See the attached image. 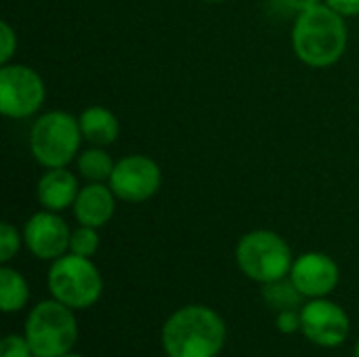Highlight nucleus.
Instances as JSON below:
<instances>
[{
    "mask_svg": "<svg viewBox=\"0 0 359 357\" xmlns=\"http://www.w3.org/2000/svg\"><path fill=\"white\" fill-rule=\"evenodd\" d=\"M347 23L326 2L297 15L292 25V48L301 63L324 69L341 61L347 50Z\"/></svg>",
    "mask_w": 359,
    "mask_h": 357,
    "instance_id": "f257e3e1",
    "label": "nucleus"
},
{
    "mask_svg": "<svg viewBox=\"0 0 359 357\" xmlns=\"http://www.w3.org/2000/svg\"><path fill=\"white\" fill-rule=\"evenodd\" d=\"M223 318L204 305L177 309L162 328V347L168 357H217L225 345Z\"/></svg>",
    "mask_w": 359,
    "mask_h": 357,
    "instance_id": "f03ea898",
    "label": "nucleus"
},
{
    "mask_svg": "<svg viewBox=\"0 0 359 357\" xmlns=\"http://www.w3.org/2000/svg\"><path fill=\"white\" fill-rule=\"evenodd\" d=\"M84 137L76 116L53 109L38 116L29 130V151L44 168H61L78 158Z\"/></svg>",
    "mask_w": 359,
    "mask_h": 357,
    "instance_id": "7ed1b4c3",
    "label": "nucleus"
},
{
    "mask_svg": "<svg viewBox=\"0 0 359 357\" xmlns=\"http://www.w3.org/2000/svg\"><path fill=\"white\" fill-rule=\"evenodd\" d=\"M236 263L246 278L259 284H269L290 276L294 261L290 246L280 234L255 229L240 238L236 246Z\"/></svg>",
    "mask_w": 359,
    "mask_h": 357,
    "instance_id": "20e7f679",
    "label": "nucleus"
},
{
    "mask_svg": "<svg viewBox=\"0 0 359 357\" xmlns=\"http://www.w3.org/2000/svg\"><path fill=\"white\" fill-rule=\"evenodd\" d=\"M25 339L34 357H61L69 353L78 339V322L72 307L57 299L38 303L25 320Z\"/></svg>",
    "mask_w": 359,
    "mask_h": 357,
    "instance_id": "39448f33",
    "label": "nucleus"
},
{
    "mask_svg": "<svg viewBox=\"0 0 359 357\" xmlns=\"http://www.w3.org/2000/svg\"><path fill=\"white\" fill-rule=\"evenodd\" d=\"M48 290L53 299L72 309H86L95 305L103 292V280L95 263L74 252L53 261L48 269Z\"/></svg>",
    "mask_w": 359,
    "mask_h": 357,
    "instance_id": "423d86ee",
    "label": "nucleus"
},
{
    "mask_svg": "<svg viewBox=\"0 0 359 357\" xmlns=\"http://www.w3.org/2000/svg\"><path fill=\"white\" fill-rule=\"evenodd\" d=\"M46 97L42 76L23 63H6L0 69V112L6 118L23 120L34 116Z\"/></svg>",
    "mask_w": 359,
    "mask_h": 357,
    "instance_id": "0eeeda50",
    "label": "nucleus"
},
{
    "mask_svg": "<svg viewBox=\"0 0 359 357\" xmlns=\"http://www.w3.org/2000/svg\"><path fill=\"white\" fill-rule=\"evenodd\" d=\"M109 187L120 202L141 204L151 200L162 187V170L156 160L143 154H130L116 162Z\"/></svg>",
    "mask_w": 359,
    "mask_h": 357,
    "instance_id": "6e6552de",
    "label": "nucleus"
},
{
    "mask_svg": "<svg viewBox=\"0 0 359 357\" xmlns=\"http://www.w3.org/2000/svg\"><path fill=\"white\" fill-rule=\"evenodd\" d=\"M301 330L320 347H337L349 337V318L341 305L326 299H311L301 309Z\"/></svg>",
    "mask_w": 359,
    "mask_h": 357,
    "instance_id": "1a4fd4ad",
    "label": "nucleus"
},
{
    "mask_svg": "<svg viewBox=\"0 0 359 357\" xmlns=\"http://www.w3.org/2000/svg\"><path fill=\"white\" fill-rule=\"evenodd\" d=\"M72 240V229L53 210H40L25 221L23 242L27 250L42 261H57L67 255Z\"/></svg>",
    "mask_w": 359,
    "mask_h": 357,
    "instance_id": "9d476101",
    "label": "nucleus"
},
{
    "mask_svg": "<svg viewBox=\"0 0 359 357\" xmlns=\"http://www.w3.org/2000/svg\"><path fill=\"white\" fill-rule=\"evenodd\" d=\"M290 280L297 284V288L303 292V297L322 299L337 288V284L341 280V271H339L337 261L330 259L328 255L305 252L292 263Z\"/></svg>",
    "mask_w": 359,
    "mask_h": 357,
    "instance_id": "9b49d317",
    "label": "nucleus"
},
{
    "mask_svg": "<svg viewBox=\"0 0 359 357\" xmlns=\"http://www.w3.org/2000/svg\"><path fill=\"white\" fill-rule=\"evenodd\" d=\"M116 194L109 183H86L80 187V194L72 206L74 217L80 225L86 227H105L116 213Z\"/></svg>",
    "mask_w": 359,
    "mask_h": 357,
    "instance_id": "f8f14e48",
    "label": "nucleus"
},
{
    "mask_svg": "<svg viewBox=\"0 0 359 357\" xmlns=\"http://www.w3.org/2000/svg\"><path fill=\"white\" fill-rule=\"evenodd\" d=\"M78 194H80L78 177L72 170H67V166L46 168V173L38 179L36 185V196L40 206L53 213L72 208Z\"/></svg>",
    "mask_w": 359,
    "mask_h": 357,
    "instance_id": "ddd939ff",
    "label": "nucleus"
},
{
    "mask_svg": "<svg viewBox=\"0 0 359 357\" xmlns=\"http://www.w3.org/2000/svg\"><path fill=\"white\" fill-rule=\"evenodd\" d=\"M78 122H80L84 141H88L90 145L107 147V145L116 143L120 137V122H118L116 114L107 107L90 105L78 116Z\"/></svg>",
    "mask_w": 359,
    "mask_h": 357,
    "instance_id": "4468645a",
    "label": "nucleus"
},
{
    "mask_svg": "<svg viewBox=\"0 0 359 357\" xmlns=\"http://www.w3.org/2000/svg\"><path fill=\"white\" fill-rule=\"evenodd\" d=\"M76 166H78V175L86 181V183H107L111 173H114V158L105 151V147H88L84 151L78 154L76 158Z\"/></svg>",
    "mask_w": 359,
    "mask_h": 357,
    "instance_id": "2eb2a0df",
    "label": "nucleus"
},
{
    "mask_svg": "<svg viewBox=\"0 0 359 357\" xmlns=\"http://www.w3.org/2000/svg\"><path fill=\"white\" fill-rule=\"evenodd\" d=\"M29 299V286L25 278L13 269V267H2L0 269V307L4 314H13L25 307Z\"/></svg>",
    "mask_w": 359,
    "mask_h": 357,
    "instance_id": "dca6fc26",
    "label": "nucleus"
},
{
    "mask_svg": "<svg viewBox=\"0 0 359 357\" xmlns=\"http://www.w3.org/2000/svg\"><path fill=\"white\" fill-rule=\"evenodd\" d=\"M263 299L265 303L280 311H290V309H299L303 305V292L297 288V284L288 278L263 284Z\"/></svg>",
    "mask_w": 359,
    "mask_h": 357,
    "instance_id": "f3484780",
    "label": "nucleus"
},
{
    "mask_svg": "<svg viewBox=\"0 0 359 357\" xmlns=\"http://www.w3.org/2000/svg\"><path fill=\"white\" fill-rule=\"evenodd\" d=\"M99 244H101V238H99V231L95 227H86V225H80L78 229L72 231V240H69V252L78 255V257H95L97 250H99Z\"/></svg>",
    "mask_w": 359,
    "mask_h": 357,
    "instance_id": "a211bd4d",
    "label": "nucleus"
},
{
    "mask_svg": "<svg viewBox=\"0 0 359 357\" xmlns=\"http://www.w3.org/2000/svg\"><path fill=\"white\" fill-rule=\"evenodd\" d=\"M19 248H21V236L17 227L4 221L0 225V261L8 263L19 252Z\"/></svg>",
    "mask_w": 359,
    "mask_h": 357,
    "instance_id": "6ab92c4d",
    "label": "nucleus"
},
{
    "mask_svg": "<svg viewBox=\"0 0 359 357\" xmlns=\"http://www.w3.org/2000/svg\"><path fill=\"white\" fill-rule=\"evenodd\" d=\"M32 347L25 337L8 335L0 343V357H32Z\"/></svg>",
    "mask_w": 359,
    "mask_h": 357,
    "instance_id": "aec40b11",
    "label": "nucleus"
},
{
    "mask_svg": "<svg viewBox=\"0 0 359 357\" xmlns=\"http://www.w3.org/2000/svg\"><path fill=\"white\" fill-rule=\"evenodd\" d=\"M15 50H17V32L11 27L8 21H2L0 23V63L2 65L11 63Z\"/></svg>",
    "mask_w": 359,
    "mask_h": 357,
    "instance_id": "412c9836",
    "label": "nucleus"
},
{
    "mask_svg": "<svg viewBox=\"0 0 359 357\" xmlns=\"http://www.w3.org/2000/svg\"><path fill=\"white\" fill-rule=\"evenodd\" d=\"M278 330L284 335H292L297 330H301V311L299 309H290V311H280L278 314Z\"/></svg>",
    "mask_w": 359,
    "mask_h": 357,
    "instance_id": "4be33fe9",
    "label": "nucleus"
},
{
    "mask_svg": "<svg viewBox=\"0 0 359 357\" xmlns=\"http://www.w3.org/2000/svg\"><path fill=\"white\" fill-rule=\"evenodd\" d=\"M330 8L341 13L343 17H358L359 0H324Z\"/></svg>",
    "mask_w": 359,
    "mask_h": 357,
    "instance_id": "5701e85b",
    "label": "nucleus"
},
{
    "mask_svg": "<svg viewBox=\"0 0 359 357\" xmlns=\"http://www.w3.org/2000/svg\"><path fill=\"white\" fill-rule=\"evenodd\" d=\"M290 4V8H294L297 13H303V11H309L318 4H322V0H286Z\"/></svg>",
    "mask_w": 359,
    "mask_h": 357,
    "instance_id": "b1692460",
    "label": "nucleus"
},
{
    "mask_svg": "<svg viewBox=\"0 0 359 357\" xmlns=\"http://www.w3.org/2000/svg\"><path fill=\"white\" fill-rule=\"evenodd\" d=\"M204 2H210V4H217V2H225V0H204Z\"/></svg>",
    "mask_w": 359,
    "mask_h": 357,
    "instance_id": "393cba45",
    "label": "nucleus"
},
{
    "mask_svg": "<svg viewBox=\"0 0 359 357\" xmlns=\"http://www.w3.org/2000/svg\"><path fill=\"white\" fill-rule=\"evenodd\" d=\"M61 357H82V356H76V353H65V356Z\"/></svg>",
    "mask_w": 359,
    "mask_h": 357,
    "instance_id": "a878e982",
    "label": "nucleus"
},
{
    "mask_svg": "<svg viewBox=\"0 0 359 357\" xmlns=\"http://www.w3.org/2000/svg\"><path fill=\"white\" fill-rule=\"evenodd\" d=\"M355 357H359V341H358V345H355Z\"/></svg>",
    "mask_w": 359,
    "mask_h": 357,
    "instance_id": "bb28decb",
    "label": "nucleus"
}]
</instances>
